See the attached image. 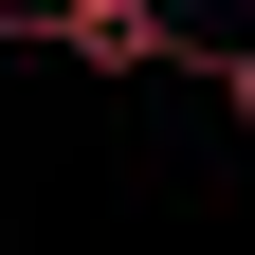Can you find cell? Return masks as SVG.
<instances>
[{"label": "cell", "instance_id": "2", "mask_svg": "<svg viewBox=\"0 0 255 255\" xmlns=\"http://www.w3.org/2000/svg\"><path fill=\"white\" fill-rule=\"evenodd\" d=\"M219 110H237V128H255V37H237V55H219Z\"/></svg>", "mask_w": 255, "mask_h": 255}, {"label": "cell", "instance_id": "1", "mask_svg": "<svg viewBox=\"0 0 255 255\" xmlns=\"http://www.w3.org/2000/svg\"><path fill=\"white\" fill-rule=\"evenodd\" d=\"M18 37H55L73 73H164L182 55V0H18Z\"/></svg>", "mask_w": 255, "mask_h": 255}, {"label": "cell", "instance_id": "3", "mask_svg": "<svg viewBox=\"0 0 255 255\" xmlns=\"http://www.w3.org/2000/svg\"><path fill=\"white\" fill-rule=\"evenodd\" d=\"M0 37H18V0H0Z\"/></svg>", "mask_w": 255, "mask_h": 255}]
</instances>
